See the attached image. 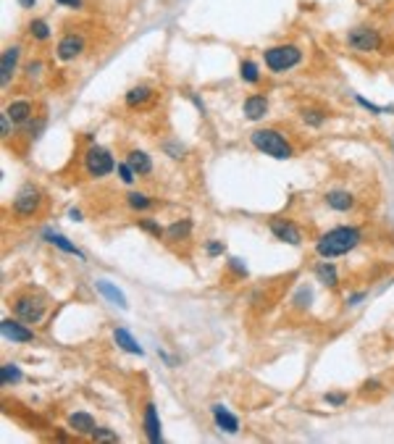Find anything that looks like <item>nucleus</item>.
<instances>
[{
    "label": "nucleus",
    "mask_w": 394,
    "mask_h": 444,
    "mask_svg": "<svg viewBox=\"0 0 394 444\" xmlns=\"http://www.w3.org/2000/svg\"><path fill=\"white\" fill-rule=\"evenodd\" d=\"M345 42L352 53H379L384 45V37L379 29H373V26L368 24H360V26L347 29Z\"/></svg>",
    "instance_id": "nucleus-5"
},
{
    "label": "nucleus",
    "mask_w": 394,
    "mask_h": 444,
    "mask_svg": "<svg viewBox=\"0 0 394 444\" xmlns=\"http://www.w3.org/2000/svg\"><path fill=\"white\" fill-rule=\"evenodd\" d=\"M229 268H231L237 277H247V268H245V263H242L239 258H231V261H229Z\"/></svg>",
    "instance_id": "nucleus-38"
},
{
    "label": "nucleus",
    "mask_w": 394,
    "mask_h": 444,
    "mask_svg": "<svg viewBox=\"0 0 394 444\" xmlns=\"http://www.w3.org/2000/svg\"><path fill=\"white\" fill-rule=\"evenodd\" d=\"M0 334H3V339H8L11 345H29V342H35V331L24 321H19V318H6L0 324Z\"/></svg>",
    "instance_id": "nucleus-9"
},
{
    "label": "nucleus",
    "mask_w": 394,
    "mask_h": 444,
    "mask_svg": "<svg viewBox=\"0 0 394 444\" xmlns=\"http://www.w3.org/2000/svg\"><path fill=\"white\" fill-rule=\"evenodd\" d=\"M360 242H363V231L358 227H336L315 242V252L321 258H339L355 250Z\"/></svg>",
    "instance_id": "nucleus-1"
},
{
    "label": "nucleus",
    "mask_w": 394,
    "mask_h": 444,
    "mask_svg": "<svg viewBox=\"0 0 394 444\" xmlns=\"http://www.w3.org/2000/svg\"><path fill=\"white\" fill-rule=\"evenodd\" d=\"M126 205H129L131 211H150L156 205V200L147 197L145 192H129L126 195Z\"/></svg>",
    "instance_id": "nucleus-28"
},
{
    "label": "nucleus",
    "mask_w": 394,
    "mask_h": 444,
    "mask_svg": "<svg viewBox=\"0 0 394 444\" xmlns=\"http://www.w3.org/2000/svg\"><path fill=\"white\" fill-rule=\"evenodd\" d=\"M69 429H72L74 434H79V436H92L95 434V418L90 416V413H84V410H79V413H72L69 416Z\"/></svg>",
    "instance_id": "nucleus-16"
},
{
    "label": "nucleus",
    "mask_w": 394,
    "mask_h": 444,
    "mask_svg": "<svg viewBox=\"0 0 394 444\" xmlns=\"http://www.w3.org/2000/svg\"><path fill=\"white\" fill-rule=\"evenodd\" d=\"M116 161L113 156L108 153L106 147H100V145H90L87 150H84V171H87V176H92V179H103L108 174H113L116 171Z\"/></svg>",
    "instance_id": "nucleus-7"
},
{
    "label": "nucleus",
    "mask_w": 394,
    "mask_h": 444,
    "mask_svg": "<svg viewBox=\"0 0 394 444\" xmlns=\"http://www.w3.org/2000/svg\"><path fill=\"white\" fill-rule=\"evenodd\" d=\"M126 163L137 171V176L153 174V161H150V156L142 153V150H129V153H126Z\"/></svg>",
    "instance_id": "nucleus-24"
},
{
    "label": "nucleus",
    "mask_w": 394,
    "mask_h": 444,
    "mask_svg": "<svg viewBox=\"0 0 394 444\" xmlns=\"http://www.w3.org/2000/svg\"><path fill=\"white\" fill-rule=\"evenodd\" d=\"M116 171H119V176H121V181H124V184H134V181H137V171H134V168H131L126 161H124V163H119V166H116Z\"/></svg>",
    "instance_id": "nucleus-31"
},
{
    "label": "nucleus",
    "mask_w": 394,
    "mask_h": 444,
    "mask_svg": "<svg viewBox=\"0 0 394 444\" xmlns=\"http://www.w3.org/2000/svg\"><path fill=\"white\" fill-rule=\"evenodd\" d=\"M60 6H66V8H82V0H56Z\"/></svg>",
    "instance_id": "nucleus-41"
},
{
    "label": "nucleus",
    "mask_w": 394,
    "mask_h": 444,
    "mask_svg": "<svg viewBox=\"0 0 394 444\" xmlns=\"http://www.w3.org/2000/svg\"><path fill=\"white\" fill-rule=\"evenodd\" d=\"M35 3H37V0H19V6H22V8H26V11H29V8H35Z\"/></svg>",
    "instance_id": "nucleus-42"
},
{
    "label": "nucleus",
    "mask_w": 394,
    "mask_h": 444,
    "mask_svg": "<svg viewBox=\"0 0 394 444\" xmlns=\"http://www.w3.org/2000/svg\"><path fill=\"white\" fill-rule=\"evenodd\" d=\"M26 29H29V37L37 40V42H48L50 37H53V29H50V24L45 19H32Z\"/></svg>",
    "instance_id": "nucleus-25"
},
{
    "label": "nucleus",
    "mask_w": 394,
    "mask_h": 444,
    "mask_svg": "<svg viewBox=\"0 0 394 444\" xmlns=\"http://www.w3.org/2000/svg\"><path fill=\"white\" fill-rule=\"evenodd\" d=\"M211 416H213L215 426H218L221 431H227V434L239 431V418L234 416V413H229L224 405H213V408H211Z\"/></svg>",
    "instance_id": "nucleus-18"
},
{
    "label": "nucleus",
    "mask_w": 394,
    "mask_h": 444,
    "mask_svg": "<svg viewBox=\"0 0 394 444\" xmlns=\"http://www.w3.org/2000/svg\"><path fill=\"white\" fill-rule=\"evenodd\" d=\"M156 100V90L150 87V84H134L129 92L124 95V103L129 106V108H145L147 103H153Z\"/></svg>",
    "instance_id": "nucleus-13"
},
{
    "label": "nucleus",
    "mask_w": 394,
    "mask_h": 444,
    "mask_svg": "<svg viewBox=\"0 0 394 444\" xmlns=\"http://www.w3.org/2000/svg\"><path fill=\"white\" fill-rule=\"evenodd\" d=\"M90 439H95V442H119V436L110 431V429H95V434H92Z\"/></svg>",
    "instance_id": "nucleus-34"
},
{
    "label": "nucleus",
    "mask_w": 394,
    "mask_h": 444,
    "mask_svg": "<svg viewBox=\"0 0 394 444\" xmlns=\"http://www.w3.org/2000/svg\"><path fill=\"white\" fill-rule=\"evenodd\" d=\"M326 405L342 408V405H347V395L345 392H329V395H326Z\"/></svg>",
    "instance_id": "nucleus-35"
},
{
    "label": "nucleus",
    "mask_w": 394,
    "mask_h": 444,
    "mask_svg": "<svg viewBox=\"0 0 394 444\" xmlns=\"http://www.w3.org/2000/svg\"><path fill=\"white\" fill-rule=\"evenodd\" d=\"M11 124H13L11 116L3 110V116H0V134H3V140H8V137H11Z\"/></svg>",
    "instance_id": "nucleus-37"
},
{
    "label": "nucleus",
    "mask_w": 394,
    "mask_h": 444,
    "mask_svg": "<svg viewBox=\"0 0 394 444\" xmlns=\"http://www.w3.org/2000/svg\"><path fill=\"white\" fill-rule=\"evenodd\" d=\"M190 234H192V221L190 218H179V221H174V224H168L166 227L163 240L166 242H184V240H190Z\"/></svg>",
    "instance_id": "nucleus-23"
},
{
    "label": "nucleus",
    "mask_w": 394,
    "mask_h": 444,
    "mask_svg": "<svg viewBox=\"0 0 394 444\" xmlns=\"http://www.w3.org/2000/svg\"><path fill=\"white\" fill-rule=\"evenodd\" d=\"M323 203L329 205L331 211H339V213H347V211H352L355 208V195L347 192V190H331V192L323 195Z\"/></svg>",
    "instance_id": "nucleus-14"
},
{
    "label": "nucleus",
    "mask_w": 394,
    "mask_h": 444,
    "mask_svg": "<svg viewBox=\"0 0 394 444\" xmlns=\"http://www.w3.org/2000/svg\"><path fill=\"white\" fill-rule=\"evenodd\" d=\"M163 150H166L168 158H174V161H181L184 153H187V150H184V145H179V142H166L163 145Z\"/></svg>",
    "instance_id": "nucleus-32"
},
{
    "label": "nucleus",
    "mask_w": 394,
    "mask_h": 444,
    "mask_svg": "<svg viewBox=\"0 0 394 444\" xmlns=\"http://www.w3.org/2000/svg\"><path fill=\"white\" fill-rule=\"evenodd\" d=\"M113 342H116L124 352H129V355H140V358L145 355L142 345H140V342H137L126 329H113Z\"/></svg>",
    "instance_id": "nucleus-22"
},
{
    "label": "nucleus",
    "mask_w": 394,
    "mask_h": 444,
    "mask_svg": "<svg viewBox=\"0 0 394 444\" xmlns=\"http://www.w3.org/2000/svg\"><path fill=\"white\" fill-rule=\"evenodd\" d=\"M84 50H87L84 35H79V32H66V35L56 42V58L63 60V63H72V60H76L82 56Z\"/></svg>",
    "instance_id": "nucleus-8"
},
{
    "label": "nucleus",
    "mask_w": 394,
    "mask_h": 444,
    "mask_svg": "<svg viewBox=\"0 0 394 444\" xmlns=\"http://www.w3.org/2000/svg\"><path fill=\"white\" fill-rule=\"evenodd\" d=\"M224 242H218V240H211L208 245H205V252H208V258H218V255H224Z\"/></svg>",
    "instance_id": "nucleus-36"
},
{
    "label": "nucleus",
    "mask_w": 394,
    "mask_h": 444,
    "mask_svg": "<svg viewBox=\"0 0 394 444\" xmlns=\"http://www.w3.org/2000/svg\"><path fill=\"white\" fill-rule=\"evenodd\" d=\"M42 240L48 242V245H53V247H58L60 252H66V255H76L79 261H84V252L74 245V242H69L63 234H58V231H53V229H45L42 231Z\"/></svg>",
    "instance_id": "nucleus-17"
},
{
    "label": "nucleus",
    "mask_w": 394,
    "mask_h": 444,
    "mask_svg": "<svg viewBox=\"0 0 394 444\" xmlns=\"http://www.w3.org/2000/svg\"><path fill=\"white\" fill-rule=\"evenodd\" d=\"M0 381H3V386L22 381V371H19V365H16V363H6V365L0 368Z\"/></svg>",
    "instance_id": "nucleus-29"
},
{
    "label": "nucleus",
    "mask_w": 394,
    "mask_h": 444,
    "mask_svg": "<svg viewBox=\"0 0 394 444\" xmlns=\"http://www.w3.org/2000/svg\"><path fill=\"white\" fill-rule=\"evenodd\" d=\"M366 297H368V292H358V295H350V297H347V305H358V302H363Z\"/></svg>",
    "instance_id": "nucleus-40"
},
{
    "label": "nucleus",
    "mask_w": 394,
    "mask_h": 444,
    "mask_svg": "<svg viewBox=\"0 0 394 444\" xmlns=\"http://www.w3.org/2000/svg\"><path fill=\"white\" fill-rule=\"evenodd\" d=\"M239 76H242V82L247 84H258L261 82V69H258V63L250 58H245L239 63Z\"/></svg>",
    "instance_id": "nucleus-26"
},
{
    "label": "nucleus",
    "mask_w": 394,
    "mask_h": 444,
    "mask_svg": "<svg viewBox=\"0 0 394 444\" xmlns=\"http://www.w3.org/2000/svg\"><path fill=\"white\" fill-rule=\"evenodd\" d=\"M11 311L24 324H40L45 318V313H48V302H45L42 295H37L32 289H24V292L13 295Z\"/></svg>",
    "instance_id": "nucleus-2"
},
{
    "label": "nucleus",
    "mask_w": 394,
    "mask_h": 444,
    "mask_svg": "<svg viewBox=\"0 0 394 444\" xmlns=\"http://www.w3.org/2000/svg\"><path fill=\"white\" fill-rule=\"evenodd\" d=\"M250 142L255 150H261L263 156H271L276 161H287L292 158V145L279 129H255L250 134Z\"/></svg>",
    "instance_id": "nucleus-4"
},
{
    "label": "nucleus",
    "mask_w": 394,
    "mask_h": 444,
    "mask_svg": "<svg viewBox=\"0 0 394 444\" xmlns=\"http://www.w3.org/2000/svg\"><path fill=\"white\" fill-rule=\"evenodd\" d=\"M142 426H145V436H147V442H153V444L163 442V431H161V418H158L156 402H147V405H145Z\"/></svg>",
    "instance_id": "nucleus-12"
},
{
    "label": "nucleus",
    "mask_w": 394,
    "mask_h": 444,
    "mask_svg": "<svg viewBox=\"0 0 394 444\" xmlns=\"http://www.w3.org/2000/svg\"><path fill=\"white\" fill-rule=\"evenodd\" d=\"M355 100H358L360 106H363V108H368L370 113H384V110H389V108H381V106H376V103H370V100H366V97H355Z\"/></svg>",
    "instance_id": "nucleus-39"
},
{
    "label": "nucleus",
    "mask_w": 394,
    "mask_h": 444,
    "mask_svg": "<svg viewBox=\"0 0 394 444\" xmlns=\"http://www.w3.org/2000/svg\"><path fill=\"white\" fill-rule=\"evenodd\" d=\"M6 113L11 116L13 124H29L35 116V103L32 100H13L6 106Z\"/></svg>",
    "instance_id": "nucleus-15"
},
{
    "label": "nucleus",
    "mask_w": 394,
    "mask_h": 444,
    "mask_svg": "<svg viewBox=\"0 0 394 444\" xmlns=\"http://www.w3.org/2000/svg\"><path fill=\"white\" fill-rule=\"evenodd\" d=\"M315 279L321 281L323 287H329V289L339 287V274H336V265L329 263V258H323L321 263L315 265Z\"/></svg>",
    "instance_id": "nucleus-21"
},
{
    "label": "nucleus",
    "mask_w": 394,
    "mask_h": 444,
    "mask_svg": "<svg viewBox=\"0 0 394 444\" xmlns=\"http://www.w3.org/2000/svg\"><path fill=\"white\" fill-rule=\"evenodd\" d=\"M95 287H97V292H100V295H103V297H106L108 302L119 305L121 311H126V308H129V302H126V297H124V292H121L119 287H113L110 281H106V279H97Z\"/></svg>",
    "instance_id": "nucleus-20"
},
{
    "label": "nucleus",
    "mask_w": 394,
    "mask_h": 444,
    "mask_svg": "<svg viewBox=\"0 0 394 444\" xmlns=\"http://www.w3.org/2000/svg\"><path fill=\"white\" fill-rule=\"evenodd\" d=\"M137 227L142 229V231H147V234H153L156 240H161V237L166 234V229L161 227L156 218H140V221H137Z\"/></svg>",
    "instance_id": "nucleus-30"
},
{
    "label": "nucleus",
    "mask_w": 394,
    "mask_h": 444,
    "mask_svg": "<svg viewBox=\"0 0 394 444\" xmlns=\"http://www.w3.org/2000/svg\"><path fill=\"white\" fill-rule=\"evenodd\" d=\"M263 63L271 74L292 72L295 66L302 63V48L292 45V42H281V45H271L263 53Z\"/></svg>",
    "instance_id": "nucleus-3"
},
{
    "label": "nucleus",
    "mask_w": 394,
    "mask_h": 444,
    "mask_svg": "<svg viewBox=\"0 0 394 444\" xmlns=\"http://www.w3.org/2000/svg\"><path fill=\"white\" fill-rule=\"evenodd\" d=\"M69 218H72V221H82V213H79L76 208H72V211H69Z\"/></svg>",
    "instance_id": "nucleus-43"
},
{
    "label": "nucleus",
    "mask_w": 394,
    "mask_h": 444,
    "mask_svg": "<svg viewBox=\"0 0 394 444\" xmlns=\"http://www.w3.org/2000/svg\"><path fill=\"white\" fill-rule=\"evenodd\" d=\"M242 110H245V119L247 121H261L265 113H268V100L263 95H250L245 97V106H242Z\"/></svg>",
    "instance_id": "nucleus-19"
},
{
    "label": "nucleus",
    "mask_w": 394,
    "mask_h": 444,
    "mask_svg": "<svg viewBox=\"0 0 394 444\" xmlns=\"http://www.w3.org/2000/svg\"><path fill=\"white\" fill-rule=\"evenodd\" d=\"M42 203H45V195L40 192V187L35 184H24L16 197H13V216L16 218H35L40 211H42Z\"/></svg>",
    "instance_id": "nucleus-6"
},
{
    "label": "nucleus",
    "mask_w": 394,
    "mask_h": 444,
    "mask_svg": "<svg viewBox=\"0 0 394 444\" xmlns=\"http://www.w3.org/2000/svg\"><path fill=\"white\" fill-rule=\"evenodd\" d=\"M19 58H22V45H8L0 56V84L8 87L13 74L19 69Z\"/></svg>",
    "instance_id": "nucleus-11"
},
{
    "label": "nucleus",
    "mask_w": 394,
    "mask_h": 444,
    "mask_svg": "<svg viewBox=\"0 0 394 444\" xmlns=\"http://www.w3.org/2000/svg\"><path fill=\"white\" fill-rule=\"evenodd\" d=\"M268 231L274 234L279 242H287V245H299L302 242V231L295 221H289V218H281L276 216L268 221Z\"/></svg>",
    "instance_id": "nucleus-10"
},
{
    "label": "nucleus",
    "mask_w": 394,
    "mask_h": 444,
    "mask_svg": "<svg viewBox=\"0 0 394 444\" xmlns=\"http://www.w3.org/2000/svg\"><path fill=\"white\" fill-rule=\"evenodd\" d=\"M299 119L305 121L308 126H313V129H318V126H323L326 124V110H321V108H302L299 110Z\"/></svg>",
    "instance_id": "nucleus-27"
},
{
    "label": "nucleus",
    "mask_w": 394,
    "mask_h": 444,
    "mask_svg": "<svg viewBox=\"0 0 394 444\" xmlns=\"http://www.w3.org/2000/svg\"><path fill=\"white\" fill-rule=\"evenodd\" d=\"M42 69H45V66H42V60H29V63L24 66L26 79H37V76L42 74Z\"/></svg>",
    "instance_id": "nucleus-33"
}]
</instances>
